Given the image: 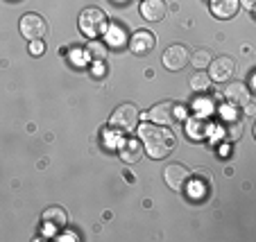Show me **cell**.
Listing matches in <instances>:
<instances>
[{
    "instance_id": "1",
    "label": "cell",
    "mask_w": 256,
    "mask_h": 242,
    "mask_svg": "<svg viewBox=\"0 0 256 242\" xmlns=\"http://www.w3.org/2000/svg\"><path fill=\"white\" fill-rule=\"evenodd\" d=\"M138 129V141L143 143V152L150 159L161 161L168 154H172L174 145H177V136L164 125H154V122H148L145 125L136 127Z\"/></svg>"
},
{
    "instance_id": "2",
    "label": "cell",
    "mask_w": 256,
    "mask_h": 242,
    "mask_svg": "<svg viewBox=\"0 0 256 242\" xmlns=\"http://www.w3.org/2000/svg\"><path fill=\"white\" fill-rule=\"evenodd\" d=\"M186 118V109L177 102H159L150 109V113H145V120L154 122V125H164V127H172L177 122H182Z\"/></svg>"
},
{
    "instance_id": "3",
    "label": "cell",
    "mask_w": 256,
    "mask_h": 242,
    "mask_svg": "<svg viewBox=\"0 0 256 242\" xmlns=\"http://www.w3.org/2000/svg\"><path fill=\"white\" fill-rule=\"evenodd\" d=\"M109 27V20H106V14L100 9V7H86V9L80 14V32L88 39H98L106 32Z\"/></svg>"
},
{
    "instance_id": "4",
    "label": "cell",
    "mask_w": 256,
    "mask_h": 242,
    "mask_svg": "<svg viewBox=\"0 0 256 242\" xmlns=\"http://www.w3.org/2000/svg\"><path fill=\"white\" fill-rule=\"evenodd\" d=\"M138 120H140V113L134 104H120L112 113V118H109V127L120 131V134H132L138 127Z\"/></svg>"
},
{
    "instance_id": "5",
    "label": "cell",
    "mask_w": 256,
    "mask_h": 242,
    "mask_svg": "<svg viewBox=\"0 0 256 242\" xmlns=\"http://www.w3.org/2000/svg\"><path fill=\"white\" fill-rule=\"evenodd\" d=\"M18 27H20V34H23L28 41H39L48 34V23H46V18L41 14H34V11L20 16Z\"/></svg>"
},
{
    "instance_id": "6",
    "label": "cell",
    "mask_w": 256,
    "mask_h": 242,
    "mask_svg": "<svg viewBox=\"0 0 256 242\" xmlns=\"http://www.w3.org/2000/svg\"><path fill=\"white\" fill-rule=\"evenodd\" d=\"M161 63H164L166 70H172V73L184 70V68L190 63V50L182 43L170 45V48H166L164 57H161Z\"/></svg>"
},
{
    "instance_id": "7",
    "label": "cell",
    "mask_w": 256,
    "mask_h": 242,
    "mask_svg": "<svg viewBox=\"0 0 256 242\" xmlns=\"http://www.w3.org/2000/svg\"><path fill=\"white\" fill-rule=\"evenodd\" d=\"M164 181L170 190L182 193L190 181V170L186 168L184 163H170V165H166V170H164Z\"/></svg>"
},
{
    "instance_id": "8",
    "label": "cell",
    "mask_w": 256,
    "mask_h": 242,
    "mask_svg": "<svg viewBox=\"0 0 256 242\" xmlns=\"http://www.w3.org/2000/svg\"><path fill=\"white\" fill-rule=\"evenodd\" d=\"M206 68H208L211 82H229V79L234 77V73H236V63H234V59H229V57L211 59V63H208Z\"/></svg>"
},
{
    "instance_id": "9",
    "label": "cell",
    "mask_w": 256,
    "mask_h": 242,
    "mask_svg": "<svg viewBox=\"0 0 256 242\" xmlns=\"http://www.w3.org/2000/svg\"><path fill=\"white\" fill-rule=\"evenodd\" d=\"M154 45H156V36L152 32H148V29H138L130 39V50L134 54H148L150 50H154Z\"/></svg>"
},
{
    "instance_id": "10",
    "label": "cell",
    "mask_w": 256,
    "mask_h": 242,
    "mask_svg": "<svg viewBox=\"0 0 256 242\" xmlns=\"http://www.w3.org/2000/svg\"><path fill=\"white\" fill-rule=\"evenodd\" d=\"M140 16L145 20H150V23H156L166 16L168 11V5H166V0H140Z\"/></svg>"
},
{
    "instance_id": "11",
    "label": "cell",
    "mask_w": 256,
    "mask_h": 242,
    "mask_svg": "<svg viewBox=\"0 0 256 242\" xmlns=\"http://www.w3.org/2000/svg\"><path fill=\"white\" fill-rule=\"evenodd\" d=\"M224 97L232 102L234 107H245L247 102L252 100V91H250V86H247V84L232 82L227 86V91H224Z\"/></svg>"
},
{
    "instance_id": "12",
    "label": "cell",
    "mask_w": 256,
    "mask_h": 242,
    "mask_svg": "<svg viewBox=\"0 0 256 242\" xmlns=\"http://www.w3.org/2000/svg\"><path fill=\"white\" fill-rule=\"evenodd\" d=\"M143 143L138 141V138H127V141L120 143V159L125 161V163H138L140 159H143Z\"/></svg>"
},
{
    "instance_id": "13",
    "label": "cell",
    "mask_w": 256,
    "mask_h": 242,
    "mask_svg": "<svg viewBox=\"0 0 256 242\" xmlns=\"http://www.w3.org/2000/svg\"><path fill=\"white\" fill-rule=\"evenodd\" d=\"M240 9V2L238 0H211V14L220 20L234 18Z\"/></svg>"
},
{
    "instance_id": "14",
    "label": "cell",
    "mask_w": 256,
    "mask_h": 242,
    "mask_svg": "<svg viewBox=\"0 0 256 242\" xmlns=\"http://www.w3.org/2000/svg\"><path fill=\"white\" fill-rule=\"evenodd\" d=\"M44 222H46V227H50V229H62V227H66L68 215H66V211L59 209V206H50V209L44 211Z\"/></svg>"
},
{
    "instance_id": "15",
    "label": "cell",
    "mask_w": 256,
    "mask_h": 242,
    "mask_svg": "<svg viewBox=\"0 0 256 242\" xmlns=\"http://www.w3.org/2000/svg\"><path fill=\"white\" fill-rule=\"evenodd\" d=\"M242 127H245V125H242L240 120H229V122H224V125H222V136H224V141H229V143L240 141Z\"/></svg>"
},
{
    "instance_id": "16",
    "label": "cell",
    "mask_w": 256,
    "mask_h": 242,
    "mask_svg": "<svg viewBox=\"0 0 256 242\" xmlns=\"http://www.w3.org/2000/svg\"><path fill=\"white\" fill-rule=\"evenodd\" d=\"M188 84L193 91L204 93V91H208V86H211V77H208V73H204V70H198V73L190 75Z\"/></svg>"
},
{
    "instance_id": "17",
    "label": "cell",
    "mask_w": 256,
    "mask_h": 242,
    "mask_svg": "<svg viewBox=\"0 0 256 242\" xmlns=\"http://www.w3.org/2000/svg\"><path fill=\"white\" fill-rule=\"evenodd\" d=\"M86 52H88V57H91L93 61H104L106 54H109V50H106V45L100 43L98 39H91V43L86 45Z\"/></svg>"
},
{
    "instance_id": "18",
    "label": "cell",
    "mask_w": 256,
    "mask_h": 242,
    "mask_svg": "<svg viewBox=\"0 0 256 242\" xmlns=\"http://www.w3.org/2000/svg\"><path fill=\"white\" fill-rule=\"evenodd\" d=\"M211 59L213 57H211V52H208L206 48H200V50H195V52L190 54V63H193L198 70H204V68L211 63Z\"/></svg>"
},
{
    "instance_id": "19",
    "label": "cell",
    "mask_w": 256,
    "mask_h": 242,
    "mask_svg": "<svg viewBox=\"0 0 256 242\" xmlns=\"http://www.w3.org/2000/svg\"><path fill=\"white\" fill-rule=\"evenodd\" d=\"M104 34H106V43H112V45H122L125 43V39H122L125 34H122V29L118 27V25H109Z\"/></svg>"
},
{
    "instance_id": "20",
    "label": "cell",
    "mask_w": 256,
    "mask_h": 242,
    "mask_svg": "<svg viewBox=\"0 0 256 242\" xmlns=\"http://www.w3.org/2000/svg\"><path fill=\"white\" fill-rule=\"evenodd\" d=\"M30 52H32L34 57H41V54L46 52V43H44V39H39V41H30Z\"/></svg>"
},
{
    "instance_id": "21",
    "label": "cell",
    "mask_w": 256,
    "mask_h": 242,
    "mask_svg": "<svg viewBox=\"0 0 256 242\" xmlns=\"http://www.w3.org/2000/svg\"><path fill=\"white\" fill-rule=\"evenodd\" d=\"M57 240H59V242H64V240H75V242H78L80 238L75 236L72 231H66V233H62V236H57Z\"/></svg>"
},
{
    "instance_id": "22",
    "label": "cell",
    "mask_w": 256,
    "mask_h": 242,
    "mask_svg": "<svg viewBox=\"0 0 256 242\" xmlns=\"http://www.w3.org/2000/svg\"><path fill=\"white\" fill-rule=\"evenodd\" d=\"M238 2H240V7H245V9H254V0H238Z\"/></svg>"
}]
</instances>
